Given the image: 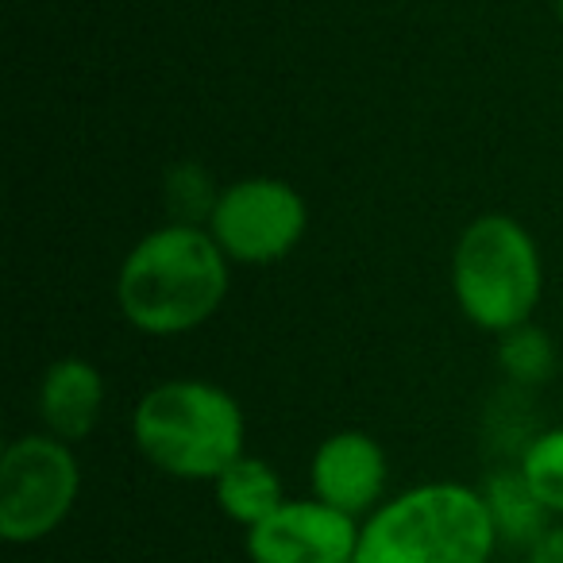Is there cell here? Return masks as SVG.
<instances>
[{"mask_svg":"<svg viewBox=\"0 0 563 563\" xmlns=\"http://www.w3.org/2000/svg\"><path fill=\"white\" fill-rule=\"evenodd\" d=\"M228 298V255L205 224H166L124 255L117 306L147 336H181L201 329Z\"/></svg>","mask_w":563,"mask_h":563,"instance_id":"6da1fadb","label":"cell"},{"mask_svg":"<svg viewBox=\"0 0 563 563\" xmlns=\"http://www.w3.org/2000/svg\"><path fill=\"white\" fill-rule=\"evenodd\" d=\"M498 548L478 486L421 483L363 517L352 563H490Z\"/></svg>","mask_w":563,"mask_h":563,"instance_id":"7a4b0ae2","label":"cell"},{"mask_svg":"<svg viewBox=\"0 0 563 563\" xmlns=\"http://www.w3.org/2000/svg\"><path fill=\"white\" fill-rule=\"evenodd\" d=\"M132 437L155 471L189 483H217L243 455L247 421L224 386L201 378H170L135 401Z\"/></svg>","mask_w":563,"mask_h":563,"instance_id":"3957f363","label":"cell"},{"mask_svg":"<svg viewBox=\"0 0 563 563\" xmlns=\"http://www.w3.org/2000/svg\"><path fill=\"white\" fill-rule=\"evenodd\" d=\"M544 290L537 240L521 220L483 212L460 232L452 251V294L460 313L490 336L529 324Z\"/></svg>","mask_w":563,"mask_h":563,"instance_id":"277c9868","label":"cell"},{"mask_svg":"<svg viewBox=\"0 0 563 563\" xmlns=\"http://www.w3.org/2000/svg\"><path fill=\"white\" fill-rule=\"evenodd\" d=\"M81 494V467L70 444L51 432H27L0 455V537L35 544L70 517Z\"/></svg>","mask_w":563,"mask_h":563,"instance_id":"5b68a950","label":"cell"},{"mask_svg":"<svg viewBox=\"0 0 563 563\" xmlns=\"http://www.w3.org/2000/svg\"><path fill=\"white\" fill-rule=\"evenodd\" d=\"M205 228L232 263L266 266L286 258L301 243L309 228V205L290 181L258 174L220 189Z\"/></svg>","mask_w":563,"mask_h":563,"instance_id":"8992f818","label":"cell"},{"mask_svg":"<svg viewBox=\"0 0 563 563\" xmlns=\"http://www.w3.org/2000/svg\"><path fill=\"white\" fill-rule=\"evenodd\" d=\"M363 521L321 498H286L263 525L247 529L251 563H352Z\"/></svg>","mask_w":563,"mask_h":563,"instance_id":"52a82bcc","label":"cell"},{"mask_svg":"<svg viewBox=\"0 0 563 563\" xmlns=\"http://www.w3.org/2000/svg\"><path fill=\"white\" fill-rule=\"evenodd\" d=\"M386 478H390V463H386L383 444L360 429H340L324 437L309 460L313 498L355 521L371 517L386 501Z\"/></svg>","mask_w":563,"mask_h":563,"instance_id":"ba28073f","label":"cell"},{"mask_svg":"<svg viewBox=\"0 0 563 563\" xmlns=\"http://www.w3.org/2000/svg\"><path fill=\"white\" fill-rule=\"evenodd\" d=\"M104 409V378L81 355H63L47 367L40 383V417L43 429L51 437L66 440H86L97 429Z\"/></svg>","mask_w":563,"mask_h":563,"instance_id":"9c48e42d","label":"cell"},{"mask_svg":"<svg viewBox=\"0 0 563 563\" xmlns=\"http://www.w3.org/2000/svg\"><path fill=\"white\" fill-rule=\"evenodd\" d=\"M478 494H483L486 509H490L498 544L525 548V552H529V548L552 529V514H548L544 501L532 494V486L525 483L521 467L490 471L486 483L478 486Z\"/></svg>","mask_w":563,"mask_h":563,"instance_id":"30bf717a","label":"cell"},{"mask_svg":"<svg viewBox=\"0 0 563 563\" xmlns=\"http://www.w3.org/2000/svg\"><path fill=\"white\" fill-rule=\"evenodd\" d=\"M212 486H217V506L224 509V517L235 525H243V529L263 525L266 517L286 501L278 471H274L266 460L247 455V452H243L235 463H228Z\"/></svg>","mask_w":563,"mask_h":563,"instance_id":"8fae6325","label":"cell"},{"mask_svg":"<svg viewBox=\"0 0 563 563\" xmlns=\"http://www.w3.org/2000/svg\"><path fill=\"white\" fill-rule=\"evenodd\" d=\"M521 475L552 517H563V424L532 437L521 452Z\"/></svg>","mask_w":563,"mask_h":563,"instance_id":"7c38bea8","label":"cell"},{"mask_svg":"<svg viewBox=\"0 0 563 563\" xmlns=\"http://www.w3.org/2000/svg\"><path fill=\"white\" fill-rule=\"evenodd\" d=\"M498 363L517 386H540L555 371V347L544 329L521 324V329L498 336Z\"/></svg>","mask_w":563,"mask_h":563,"instance_id":"4fadbf2b","label":"cell"},{"mask_svg":"<svg viewBox=\"0 0 563 563\" xmlns=\"http://www.w3.org/2000/svg\"><path fill=\"white\" fill-rule=\"evenodd\" d=\"M217 197L220 189H212L209 174L197 163H178L170 170V178H166V205L178 217V224H197V220L209 224Z\"/></svg>","mask_w":563,"mask_h":563,"instance_id":"5bb4252c","label":"cell"},{"mask_svg":"<svg viewBox=\"0 0 563 563\" xmlns=\"http://www.w3.org/2000/svg\"><path fill=\"white\" fill-rule=\"evenodd\" d=\"M525 555L529 563H563V525H552Z\"/></svg>","mask_w":563,"mask_h":563,"instance_id":"9a60e30c","label":"cell"},{"mask_svg":"<svg viewBox=\"0 0 563 563\" xmlns=\"http://www.w3.org/2000/svg\"><path fill=\"white\" fill-rule=\"evenodd\" d=\"M555 4H560V24H563V0H555Z\"/></svg>","mask_w":563,"mask_h":563,"instance_id":"2e32d148","label":"cell"}]
</instances>
